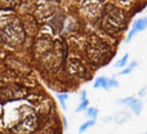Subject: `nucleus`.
Here are the masks:
<instances>
[{
  "label": "nucleus",
  "mask_w": 147,
  "mask_h": 134,
  "mask_svg": "<svg viewBox=\"0 0 147 134\" xmlns=\"http://www.w3.org/2000/svg\"><path fill=\"white\" fill-rule=\"evenodd\" d=\"M146 27H147V17L137 20L134 23H133V27H132V30H130V32L128 34V38H127V40H125V41H127V43H129L136 34L140 32V31H143Z\"/></svg>",
  "instance_id": "8"
},
{
  "label": "nucleus",
  "mask_w": 147,
  "mask_h": 134,
  "mask_svg": "<svg viewBox=\"0 0 147 134\" xmlns=\"http://www.w3.org/2000/svg\"><path fill=\"white\" fill-rule=\"evenodd\" d=\"M94 88H103L105 90H107V79L103 77V76H101V77H98L96 81H94Z\"/></svg>",
  "instance_id": "10"
},
{
  "label": "nucleus",
  "mask_w": 147,
  "mask_h": 134,
  "mask_svg": "<svg viewBox=\"0 0 147 134\" xmlns=\"http://www.w3.org/2000/svg\"><path fill=\"white\" fill-rule=\"evenodd\" d=\"M23 28L18 22H9L7 26H4L1 31V38L5 43L17 45L23 41Z\"/></svg>",
  "instance_id": "3"
},
{
  "label": "nucleus",
  "mask_w": 147,
  "mask_h": 134,
  "mask_svg": "<svg viewBox=\"0 0 147 134\" xmlns=\"http://www.w3.org/2000/svg\"><path fill=\"white\" fill-rule=\"evenodd\" d=\"M146 134H147V133H146Z\"/></svg>",
  "instance_id": "24"
},
{
  "label": "nucleus",
  "mask_w": 147,
  "mask_h": 134,
  "mask_svg": "<svg viewBox=\"0 0 147 134\" xmlns=\"http://www.w3.org/2000/svg\"><path fill=\"white\" fill-rule=\"evenodd\" d=\"M57 98H58V101H59V103H61V106H62V108H66V104H65V101H66L67 98H69V94H58L57 96Z\"/></svg>",
  "instance_id": "15"
},
{
  "label": "nucleus",
  "mask_w": 147,
  "mask_h": 134,
  "mask_svg": "<svg viewBox=\"0 0 147 134\" xmlns=\"http://www.w3.org/2000/svg\"><path fill=\"white\" fill-rule=\"evenodd\" d=\"M115 119H116V123H119V124H123V123L128 121V119H129V115H128L127 112H119V114L115 116Z\"/></svg>",
  "instance_id": "12"
},
{
  "label": "nucleus",
  "mask_w": 147,
  "mask_h": 134,
  "mask_svg": "<svg viewBox=\"0 0 147 134\" xmlns=\"http://www.w3.org/2000/svg\"><path fill=\"white\" fill-rule=\"evenodd\" d=\"M57 5H58L57 1H54V0H49V1L41 4L40 7H38V9H36V14H38L39 20H41V21L48 20V17L53 15L54 12H56V9H57Z\"/></svg>",
  "instance_id": "6"
},
{
  "label": "nucleus",
  "mask_w": 147,
  "mask_h": 134,
  "mask_svg": "<svg viewBox=\"0 0 147 134\" xmlns=\"http://www.w3.org/2000/svg\"><path fill=\"white\" fill-rule=\"evenodd\" d=\"M20 0H0V7L5 8V9H9V8H13L18 4Z\"/></svg>",
  "instance_id": "11"
},
{
  "label": "nucleus",
  "mask_w": 147,
  "mask_h": 134,
  "mask_svg": "<svg viewBox=\"0 0 147 134\" xmlns=\"http://www.w3.org/2000/svg\"><path fill=\"white\" fill-rule=\"evenodd\" d=\"M94 124H96V121H94V120H90V121H86V123H84V124L80 127V129H79V132H80V133H84L86 129H88V128L93 127Z\"/></svg>",
  "instance_id": "14"
},
{
  "label": "nucleus",
  "mask_w": 147,
  "mask_h": 134,
  "mask_svg": "<svg viewBox=\"0 0 147 134\" xmlns=\"http://www.w3.org/2000/svg\"><path fill=\"white\" fill-rule=\"evenodd\" d=\"M146 93H147V86H145V88H143L142 90L140 92V97H143V96H146Z\"/></svg>",
  "instance_id": "21"
},
{
  "label": "nucleus",
  "mask_w": 147,
  "mask_h": 134,
  "mask_svg": "<svg viewBox=\"0 0 147 134\" xmlns=\"http://www.w3.org/2000/svg\"><path fill=\"white\" fill-rule=\"evenodd\" d=\"M86 107H88V99L86 98H84L83 101H81V103L79 104V107L76 108V112H80V111H83V110H85Z\"/></svg>",
  "instance_id": "19"
},
{
  "label": "nucleus",
  "mask_w": 147,
  "mask_h": 134,
  "mask_svg": "<svg viewBox=\"0 0 147 134\" xmlns=\"http://www.w3.org/2000/svg\"><path fill=\"white\" fill-rule=\"evenodd\" d=\"M86 115H88V116H90V117H96L97 115H98V110L97 108H94V107H89L88 110H86Z\"/></svg>",
  "instance_id": "17"
},
{
  "label": "nucleus",
  "mask_w": 147,
  "mask_h": 134,
  "mask_svg": "<svg viewBox=\"0 0 147 134\" xmlns=\"http://www.w3.org/2000/svg\"><path fill=\"white\" fill-rule=\"evenodd\" d=\"M27 96V89L20 85H9L0 90V98L4 101H13V99H21Z\"/></svg>",
  "instance_id": "4"
},
{
  "label": "nucleus",
  "mask_w": 147,
  "mask_h": 134,
  "mask_svg": "<svg viewBox=\"0 0 147 134\" xmlns=\"http://www.w3.org/2000/svg\"><path fill=\"white\" fill-rule=\"evenodd\" d=\"M86 54H88L89 59L96 65H103L107 61H110V56H111V48L103 43L102 40L97 38H93L89 40L88 46H86Z\"/></svg>",
  "instance_id": "1"
},
{
  "label": "nucleus",
  "mask_w": 147,
  "mask_h": 134,
  "mask_svg": "<svg viewBox=\"0 0 147 134\" xmlns=\"http://www.w3.org/2000/svg\"><path fill=\"white\" fill-rule=\"evenodd\" d=\"M36 127H38V117H36L35 115H28V116H26L22 121L18 123V124L13 128V130L25 134V133L34 132V130L36 129Z\"/></svg>",
  "instance_id": "5"
},
{
  "label": "nucleus",
  "mask_w": 147,
  "mask_h": 134,
  "mask_svg": "<svg viewBox=\"0 0 147 134\" xmlns=\"http://www.w3.org/2000/svg\"><path fill=\"white\" fill-rule=\"evenodd\" d=\"M116 86H119V83H117L116 80H114V79H107V90L111 88H116Z\"/></svg>",
  "instance_id": "18"
},
{
  "label": "nucleus",
  "mask_w": 147,
  "mask_h": 134,
  "mask_svg": "<svg viewBox=\"0 0 147 134\" xmlns=\"http://www.w3.org/2000/svg\"><path fill=\"white\" fill-rule=\"evenodd\" d=\"M44 134H56V133H54V130H53V129H51V130H48V132H45Z\"/></svg>",
  "instance_id": "22"
},
{
  "label": "nucleus",
  "mask_w": 147,
  "mask_h": 134,
  "mask_svg": "<svg viewBox=\"0 0 147 134\" xmlns=\"http://www.w3.org/2000/svg\"><path fill=\"white\" fill-rule=\"evenodd\" d=\"M128 58H129V54H128V53L124 54V57H123L120 61H117L116 63H115V66H116V67H123V66H125V63L128 62Z\"/></svg>",
  "instance_id": "16"
},
{
  "label": "nucleus",
  "mask_w": 147,
  "mask_h": 134,
  "mask_svg": "<svg viewBox=\"0 0 147 134\" xmlns=\"http://www.w3.org/2000/svg\"><path fill=\"white\" fill-rule=\"evenodd\" d=\"M128 106L132 108V111L134 112L136 115H140L141 114V111H142V107H143V104H142V101H140V99H136V98H133L132 101L128 103Z\"/></svg>",
  "instance_id": "9"
},
{
  "label": "nucleus",
  "mask_w": 147,
  "mask_h": 134,
  "mask_svg": "<svg viewBox=\"0 0 147 134\" xmlns=\"http://www.w3.org/2000/svg\"><path fill=\"white\" fill-rule=\"evenodd\" d=\"M136 66H137V61H133L132 63L129 65V66H128L127 68H125V70H123V71H120L119 72V75L120 76H123V75H128V73H130L133 71V68H134Z\"/></svg>",
  "instance_id": "13"
},
{
  "label": "nucleus",
  "mask_w": 147,
  "mask_h": 134,
  "mask_svg": "<svg viewBox=\"0 0 147 134\" xmlns=\"http://www.w3.org/2000/svg\"><path fill=\"white\" fill-rule=\"evenodd\" d=\"M102 25L106 31L110 34H116L121 31L125 26V14L123 10L117 9V8L112 7L109 12L105 14L103 20H102Z\"/></svg>",
  "instance_id": "2"
},
{
  "label": "nucleus",
  "mask_w": 147,
  "mask_h": 134,
  "mask_svg": "<svg viewBox=\"0 0 147 134\" xmlns=\"http://www.w3.org/2000/svg\"><path fill=\"white\" fill-rule=\"evenodd\" d=\"M134 98V97H128V98H124V99H120V101H117V103H120V104H127L128 106V103H129L132 99Z\"/></svg>",
  "instance_id": "20"
},
{
  "label": "nucleus",
  "mask_w": 147,
  "mask_h": 134,
  "mask_svg": "<svg viewBox=\"0 0 147 134\" xmlns=\"http://www.w3.org/2000/svg\"><path fill=\"white\" fill-rule=\"evenodd\" d=\"M69 71L70 73H72L74 76H78V77H84L86 75L85 67L81 65V62L76 61V59H71L69 62Z\"/></svg>",
  "instance_id": "7"
},
{
  "label": "nucleus",
  "mask_w": 147,
  "mask_h": 134,
  "mask_svg": "<svg viewBox=\"0 0 147 134\" xmlns=\"http://www.w3.org/2000/svg\"><path fill=\"white\" fill-rule=\"evenodd\" d=\"M85 96H86V92H85V90H83V92H81V98L84 99V98H85Z\"/></svg>",
  "instance_id": "23"
}]
</instances>
